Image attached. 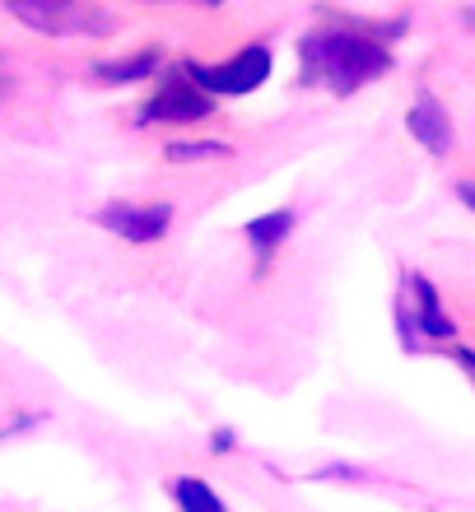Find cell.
I'll use <instances>...</instances> for the list:
<instances>
[{"instance_id":"6da1fadb","label":"cell","mask_w":475,"mask_h":512,"mask_svg":"<svg viewBox=\"0 0 475 512\" xmlns=\"http://www.w3.org/2000/svg\"><path fill=\"white\" fill-rule=\"evenodd\" d=\"M406 28V19L396 24H350L336 19L326 28H313L299 42V61H303V84H322L336 98L359 94L364 84L382 80L392 70V38Z\"/></svg>"},{"instance_id":"7a4b0ae2","label":"cell","mask_w":475,"mask_h":512,"mask_svg":"<svg viewBox=\"0 0 475 512\" xmlns=\"http://www.w3.org/2000/svg\"><path fill=\"white\" fill-rule=\"evenodd\" d=\"M0 5L42 38H103V33H112V14H103L94 0H0Z\"/></svg>"},{"instance_id":"3957f363","label":"cell","mask_w":475,"mask_h":512,"mask_svg":"<svg viewBox=\"0 0 475 512\" xmlns=\"http://www.w3.org/2000/svg\"><path fill=\"white\" fill-rule=\"evenodd\" d=\"M271 66H275V56L266 42H247L238 56H229L224 66H201V61H187V75L196 84H201L205 94H215V98H243L252 94V89H261V84L271 80Z\"/></svg>"},{"instance_id":"277c9868","label":"cell","mask_w":475,"mask_h":512,"mask_svg":"<svg viewBox=\"0 0 475 512\" xmlns=\"http://www.w3.org/2000/svg\"><path fill=\"white\" fill-rule=\"evenodd\" d=\"M210 112H215V94H205L187 70H173V75H163L159 89L140 103L136 122L140 126H191V122H205Z\"/></svg>"},{"instance_id":"5b68a950","label":"cell","mask_w":475,"mask_h":512,"mask_svg":"<svg viewBox=\"0 0 475 512\" xmlns=\"http://www.w3.org/2000/svg\"><path fill=\"white\" fill-rule=\"evenodd\" d=\"M98 224H103L112 238H122V243H159V238H168V229H173V205L112 201L98 210Z\"/></svg>"},{"instance_id":"8992f818","label":"cell","mask_w":475,"mask_h":512,"mask_svg":"<svg viewBox=\"0 0 475 512\" xmlns=\"http://www.w3.org/2000/svg\"><path fill=\"white\" fill-rule=\"evenodd\" d=\"M247 243H252V261H257V280L261 275H271L275 266V252L289 243V233H294V210L289 205H280V210H271V215H257L243 224Z\"/></svg>"},{"instance_id":"52a82bcc","label":"cell","mask_w":475,"mask_h":512,"mask_svg":"<svg viewBox=\"0 0 475 512\" xmlns=\"http://www.w3.org/2000/svg\"><path fill=\"white\" fill-rule=\"evenodd\" d=\"M406 131L415 135V140H420L434 159H443V154L452 149V117H448V108H443L434 94H420L415 103H410Z\"/></svg>"},{"instance_id":"ba28073f","label":"cell","mask_w":475,"mask_h":512,"mask_svg":"<svg viewBox=\"0 0 475 512\" xmlns=\"http://www.w3.org/2000/svg\"><path fill=\"white\" fill-rule=\"evenodd\" d=\"M406 289L415 294V326H420L424 340H457V322L443 308V294H438L434 280L424 275H406Z\"/></svg>"},{"instance_id":"9c48e42d","label":"cell","mask_w":475,"mask_h":512,"mask_svg":"<svg viewBox=\"0 0 475 512\" xmlns=\"http://www.w3.org/2000/svg\"><path fill=\"white\" fill-rule=\"evenodd\" d=\"M159 47H140L131 56H112V61H94V80L98 84H136V80H150L159 70Z\"/></svg>"},{"instance_id":"30bf717a","label":"cell","mask_w":475,"mask_h":512,"mask_svg":"<svg viewBox=\"0 0 475 512\" xmlns=\"http://www.w3.org/2000/svg\"><path fill=\"white\" fill-rule=\"evenodd\" d=\"M168 499L177 503V512H229L224 499H219L205 480H196V475H177V480H168Z\"/></svg>"},{"instance_id":"8fae6325","label":"cell","mask_w":475,"mask_h":512,"mask_svg":"<svg viewBox=\"0 0 475 512\" xmlns=\"http://www.w3.org/2000/svg\"><path fill=\"white\" fill-rule=\"evenodd\" d=\"M163 154L173 163H210V159H229L233 149L224 140H173Z\"/></svg>"},{"instance_id":"7c38bea8","label":"cell","mask_w":475,"mask_h":512,"mask_svg":"<svg viewBox=\"0 0 475 512\" xmlns=\"http://www.w3.org/2000/svg\"><path fill=\"white\" fill-rule=\"evenodd\" d=\"M396 331H401V345L406 350H420V326H415V312H410L406 298H396Z\"/></svg>"},{"instance_id":"4fadbf2b","label":"cell","mask_w":475,"mask_h":512,"mask_svg":"<svg viewBox=\"0 0 475 512\" xmlns=\"http://www.w3.org/2000/svg\"><path fill=\"white\" fill-rule=\"evenodd\" d=\"M452 359L462 364V373L475 382V350H466V345H452Z\"/></svg>"},{"instance_id":"5bb4252c","label":"cell","mask_w":475,"mask_h":512,"mask_svg":"<svg viewBox=\"0 0 475 512\" xmlns=\"http://www.w3.org/2000/svg\"><path fill=\"white\" fill-rule=\"evenodd\" d=\"M210 447H215L219 457H224V452L233 447V433H229V429H215V433H210Z\"/></svg>"},{"instance_id":"9a60e30c","label":"cell","mask_w":475,"mask_h":512,"mask_svg":"<svg viewBox=\"0 0 475 512\" xmlns=\"http://www.w3.org/2000/svg\"><path fill=\"white\" fill-rule=\"evenodd\" d=\"M457 201H462L466 210L475 215V182H457Z\"/></svg>"},{"instance_id":"2e32d148","label":"cell","mask_w":475,"mask_h":512,"mask_svg":"<svg viewBox=\"0 0 475 512\" xmlns=\"http://www.w3.org/2000/svg\"><path fill=\"white\" fill-rule=\"evenodd\" d=\"M462 24H466V28H471V33H475V5H466V10H462Z\"/></svg>"},{"instance_id":"e0dca14e","label":"cell","mask_w":475,"mask_h":512,"mask_svg":"<svg viewBox=\"0 0 475 512\" xmlns=\"http://www.w3.org/2000/svg\"><path fill=\"white\" fill-rule=\"evenodd\" d=\"M168 5H182V0H168ZM187 5H205V10H215L219 0H187Z\"/></svg>"},{"instance_id":"ac0fdd59","label":"cell","mask_w":475,"mask_h":512,"mask_svg":"<svg viewBox=\"0 0 475 512\" xmlns=\"http://www.w3.org/2000/svg\"><path fill=\"white\" fill-rule=\"evenodd\" d=\"M5 89H10V84H5V75H0V94H5Z\"/></svg>"}]
</instances>
